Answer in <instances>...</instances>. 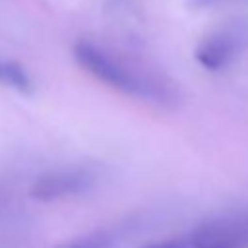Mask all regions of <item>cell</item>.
Listing matches in <instances>:
<instances>
[{
	"label": "cell",
	"mask_w": 248,
	"mask_h": 248,
	"mask_svg": "<svg viewBox=\"0 0 248 248\" xmlns=\"http://www.w3.org/2000/svg\"><path fill=\"white\" fill-rule=\"evenodd\" d=\"M114 244V234L110 231L99 229V231H91L87 234L70 238L54 248H112Z\"/></svg>",
	"instance_id": "cell-5"
},
{
	"label": "cell",
	"mask_w": 248,
	"mask_h": 248,
	"mask_svg": "<svg viewBox=\"0 0 248 248\" xmlns=\"http://www.w3.org/2000/svg\"><path fill=\"white\" fill-rule=\"evenodd\" d=\"M227 2H232V0H186V6L192 10H209V8L227 4Z\"/></svg>",
	"instance_id": "cell-8"
},
{
	"label": "cell",
	"mask_w": 248,
	"mask_h": 248,
	"mask_svg": "<svg viewBox=\"0 0 248 248\" xmlns=\"http://www.w3.org/2000/svg\"><path fill=\"white\" fill-rule=\"evenodd\" d=\"M2 76H4V62H0V81H2Z\"/></svg>",
	"instance_id": "cell-9"
},
{
	"label": "cell",
	"mask_w": 248,
	"mask_h": 248,
	"mask_svg": "<svg viewBox=\"0 0 248 248\" xmlns=\"http://www.w3.org/2000/svg\"><path fill=\"white\" fill-rule=\"evenodd\" d=\"M246 45H248V23L234 21L203 37L194 48V58L205 70L217 72L229 66L232 58Z\"/></svg>",
	"instance_id": "cell-2"
},
{
	"label": "cell",
	"mask_w": 248,
	"mask_h": 248,
	"mask_svg": "<svg viewBox=\"0 0 248 248\" xmlns=\"http://www.w3.org/2000/svg\"><path fill=\"white\" fill-rule=\"evenodd\" d=\"M2 83L17 89L23 95H29L33 91V81L29 78V74L25 72V68L19 62H4V76H2Z\"/></svg>",
	"instance_id": "cell-6"
},
{
	"label": "cell",
	"mask_w": 248,
	"mask_h": 248,
	"mask_svg": "<svg viewBox=\"0 0 248 248\" xmlns=\"http://www.w3.org/2000/svg\"><path fill=\"white\" fill-rule=\"evenodd\" d=\"M0 203H2V196H0Z\"/></svg>",
	"instance_id": "cell-10"
},
{
	"label": "cell",
	"mask_w": 248,
	"mask_h": 248,
	"mask_svg": "<svg viewBox=\"0 0 248 248\" xmlns=\"http://www.w3.org/2000/svg\"><path fill=\"white\" fill-rule=\"evenodd\" d=\"M141 248H190V242L184 236H176V238H167V240H159V242H149Z\"/></svg>",
	"instance_id": "cell-7"
},
{
	"label": "cell",
	"mask_w": 248,
	"mask_h": 248,
	"mask_svg": "<svg viewBox=\"0 0 248 248\" xmlns=\"http://www.w3.org/2000/svg\"><path fill=\"white\" fill-rule=\"evenodd\" d=\"M74 60L91 76H95L105 85L126 93V95H141V97H153L157 95V85L132 72L124 64H120L116 58H112L108 52L99 48L97 45L89 41H78L72 48Z\"/></svg>",
	"instance_id": "cell-1"
},
{
	"label": "cell",
	"mask_w": 248,
	"mask_h": 248,
	"mask_svg": "<svg viewBox=\"0 0 248 248\" xmlns=\"http://www.w3.org/2000/svg\"><path fill=\"white\" fill-rule=\"evenodd\" d=\"M190 248H248V213L202 223L188 236Z\"/></svg>",
	"instance_id": "cell-3"
},
{
	"label": "cell",
	"mask_w": 248,
	"mask_h": 248,
	"mask_svg": "<svg viewBox=\"0 0 248 248\" xmlns=\"http://www.w3.org/2000/svg\"><path fill=\"white\" fill-rule=\"evenodd\" d=\"M95 178L85 169H64L41 174L29 188V196L39 202H56L78 196L93 186Z\"/></svg>",
	"instance_id": "cell-4"
}]
</instances>
